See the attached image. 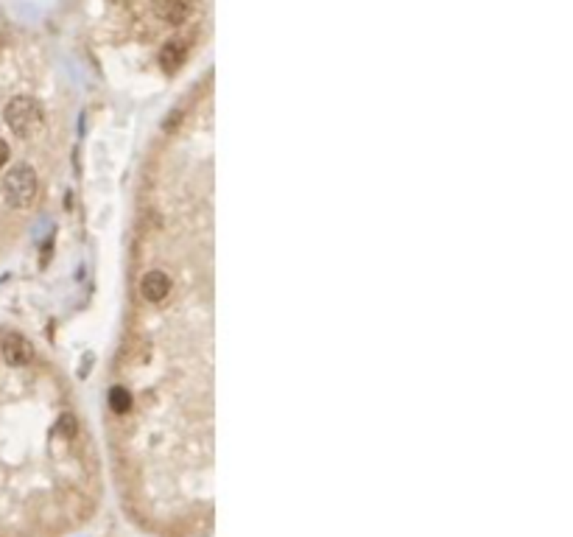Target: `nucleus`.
Returning <instances> with one entry per match:
<instances>
[{"label": "nucleus", "instance_id": "6e6552de", "mask_svg": "<svg viewBox=\"0 0 573 537\" xmlns=\"http://www.w3.org/2000/svg\"><path fill=\"white\" fill-rule=\"evenodd\" d=\"M9 157H12V151H9V143L0 138V168H3V165L9 162Z\"/></svg>", "mask_w": 573, "mask_h": 537}, {"label": "nucleus", "instance_id": "423d86ee", "mask_svg": "<svg viewBox=\"0 0 573 537\" xmlns=\"http://www.w3.org/2000/svg\"><path fill=\"white\" fill-rule=\"evenodd\" d=\"M185 59H188V45L182 43V39H171V43H166V45H162V51H159V65L166 67L168 73L179 70L185 65Z\"/></svg>", "mask_w": 573, "mask_h": 537}, {"label": "nucleus", "instance_id": "7ed1b4c3", "mask_svg": "<svg viewBox=\"0 0 573 537\" xmlns=\"http://www.w3.org/2000/svg\"><path fill=\"white\" fill-rule=\"evenodd\" d=\"M0 353H3L6 364H12V366H25L34 358L31 342L25 336H20V333H9L3 342H0Z\"/></svg>", "mask_w": 573, "mask_h": 537}, {"label": "nucleus", "instance_id": "f03ea898", "mask_svg": "<svg viewBox=\"0 0 573 537\" xmlns=\"http://www.w3.org/2000/svg\"><path fill=\"white\" fill-rule=\"evenodd\" d=\"M39 193V179L36 171L25 162H17L14 168H9V174L3 177V196L9 201V208L14 210H25L36 201Z\"/></svg>", "mask_w": 573, "mask_h": 537}, {"label": "nucleus", "instance_id": "f257e3e1", "mask_svg": "<svg viewBox=\"0 0 573 537\" xmlns=\"http://www.w3.org/2000/svg\"><path fill=\"white\" fill-rule=\"evenodd\" d=\"M3 118H6V127H9L17 138H23V140L39 135V132H43V127H45L43 104H39L36 98H31V96H14V98L6 104Z\"/></svg>", "mask_w": 573, "mask_h": 537}, {"label": "nucleus", "instance_id": "39448f33", "mask_svg": "<svg viewBox=\"0 0 573 537\" xmlns=\"http://www.w3.org/2000/svg\"><path fill=\"white\" fill-rule=\"evenodd\" d=\"M151 9L162 23L179 25L190 17V0H151Z\"/></svg>", "mask_w": 573, "mask_h": 537}, {"label": "nucleus", "instance_id": "0eeeda50", "mask_svg": "<svg viewBox=\"0 0 573 537\" xmlns=\"http://www.w3.org/2000/svg\"><path fill=\"white\" fill-rule=\"evenodd\" d=\"M109 403H112L115 411H126V408H129V392H126L124 386H115V389L109 392Z\"/></svg>", "mask_w": 573, "mask_h": 537}, {"label": "nucleus", "instance_id": "20e7f679", "mask_svg": "<svg viewBox=\"0 0 573 537\" xmlns=\"http://www.w3.org/2000/svg\"><path fill=\"white\" fill-rule=\"evenodd\" d=\"M140 294H143V300H148V303H162V300L171 294V277H168L166 272H159V269L146 272V274L140 277Z\"/></svg>", "mask_w": 573, "mask_h": 537}]
</instances>
